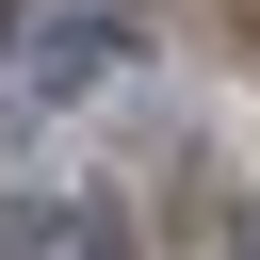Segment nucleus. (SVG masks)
I'll use <instances>...</instances> for the list:
<instances>
[{"instance_id":"2","label":"nucleus","mask_w":260,"mask_h":260,"mask_svg":"<svg viewBox=\"0 0 260 260\" xmlns=\"http://www.w3.org/2000/svg\"><path fill=\"white\" fill-rule=\"evenodd\" d=\"M228 260H260V211H228Z\"/></svg>"},{"instance_id":"1","label":"nucleus","mask_w":260,"mask_h":260,"mask_svg":"<svg viewBox=\"0 0 260 260\" xmlns=\"http://www.w3.org/2000/svg\"><path fill=\"white\" fill-rule=\"evenodd\" d=\"M146 65V32H130V0H16L0 16V81L32 98V114H65V98H98V81H130Z\"/></svg>"}]
</instances>
